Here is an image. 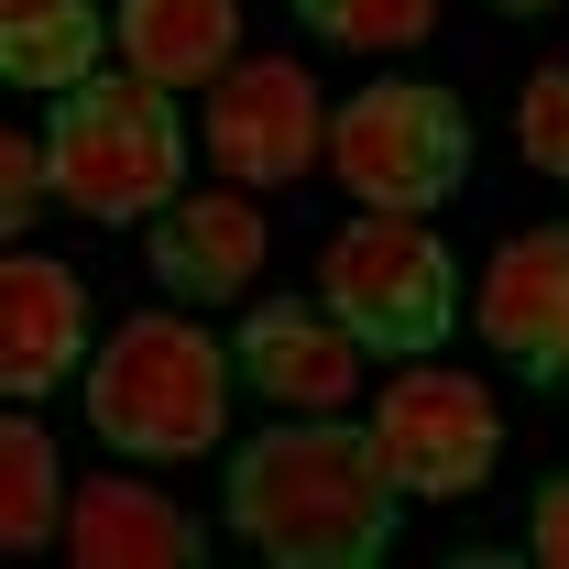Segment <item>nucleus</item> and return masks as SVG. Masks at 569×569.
Wrapping results in <instances>:
<instances>
[{
    "label": "nucleus",
    "mask_w": 569,
    "mask_h": 569,
    "mask_svg": "<svg viewBox=\"0 0 569 569\" xmlns=\"http://www.w3.org/2000/svg\"><path fill=\"white\" fill-rule=\"evenodd\" d=\"M44 198H56V153H44V132H11V142H0V230L22 241Z\"/></svg>",
    "instance_id": "18"
},
{
    "label": "nucleus",
    "mask_w": 569,
    "mask_h": 569,
    "mask_svg": "<svg viewBox=\"0 0 569 569\" xmlns=\"http://www.w3.org/2000/svg\"><path fill=\"white\" fill-rule=\"evenodd\" d=\"M318 296L383 361H438L460 340V263H449V241H427L417 209H361L351 230H329Z\"/></svg>",
    "instance_id": "4"
},
{
    "label": "nucleus",
    "mask_w": 569,
    "mask_h": 569,
    "mask_svg": "<svg viewBox=\"0 0 569 569\" xmlns=\"http://www.w3.org/2000/svg\"><path fill=\"white\" fill-rule=\"evenodd\" d=\"M372 449H383V471H395V493L406 503H460L482 493V471H493L503 449V417L493 395L471 383V372H449V361H406L383 395H372Z\"/></svg>",
    "instance_id": "6"
},
{
    "label": "nucleus",
    "mask_w": 569,
    "mask_h": 569,
    "mask_svg": "<svg viewBox=\"0 0 569 569\" xmlns=\"http://www.w3.org/2000/svg\"><path fill=\"white\" fill-rule=\"evenodd\" d=\"M67 372H88V274L56 252H11L0 263V383L11 406H33Z\"/></svg>",
    "instance_id": "11"
},
{
    "label": "nucleus",
    "mask_w": 569,
    "mask_h": 569,
    "mask_svg": "<svg viewBox=\"0 0 569 569\" xmlns=\"http://www.w3.org/2000/svg\"><path fill=\"white\" fill-rule=\"evenodd\" d=\"M110 33H121V67L164 88H209L219 67H241V0H121Z\"/></svg>",
    "instance_id": "13"
},
{
    "label": "nucleus",
    "mask_w": 569,
    "mask_h": 569,
    "mask_svg": "<svg viewBox=\"0 0 569 569\" xmlns=\"http://www.w3.org/2000/svg\"><path fill=\"white\" fill-rule=\"evenodd\" d=\"M263 252H274V230L252 209V187H187L176 209L142 219V263H153V284H164L176 307L241 296V284L263 274Z\"/></svg>",
    "instance_id": "10"
},
{
    "label": "nucleus",
    "mask_w": 569,
    "mask_h": 569,
    "mask_svg": "<svg viewBox=\"0 0 569 569\" xmlns=\"http://www.w3.org/2000/svg\"><path fill=\"white\" fill-rule=\"evenodd\" d=\"M209 164L230 187H296V176H318V153H329V110H318V77L296 67V56H241V67L209 77Z\"/></svg>",
    "instance_id": "7"
},
{
    "label": "nucleus",
    "mask_w": 569,
    "mask_h": 569,
    "mask_svg": "<svg viewBox=\"0 0 569 569\" xmlns=\"http://www.w3.org/2000/svg\"><path fill=\"white\" fill-rule=\"evenodd\" d=\"M0 537L11 548H56L67 537V471H56V438H44V417H11L0 427Z\"/></svg>",
    "instance_id": "15"
},
{
    "label": "nucleus",
    "mask_w": 569,
    "mask_h": 569,
    "mask_svg": "<svg viewBox=\"0 0 569 569\" xmlns=\"http://www.w3.org/2000/svg\"><path fill=\"white\" fill-rule=\"evenodd\" d=\"M471 329L503 351L515 383L537 395H569V230H515L493 263H482V296H471Z\"/></svg>",
    "instance_id": "8"
},
{
    "label": "nucleus",
    "mask_w": 569,
    "mask_h": 569,
    "mask_svg": "<svg viewBox=\"0 0 569 569\" xmlns=\"http://www.w3.org/2000/svg\"><path fill=\"white\" fill-rule=\"evenodd\" d=\"M329 176L361 209H449L471 187V110L427 77H372L351 110L329 121Z\"/></svg>",
    "instance_id": "5"
},
{
    "label": "nucleus",
    "mask_w": 569,
    "mask_h": 569,
    "mask_svg": "<svg viewBox=\"0 0 569 569\" xmlns=\"http://www.w3.org/2000/svg\"><path fill=\"white\" fill-rule=\"evenodd\" d=\"M493 11H559V0H493Z\"/></svg>",
    "instance_id": "20"
},
{
    "label": "nucleus",
    "mask_w": 569,
    "mask_h": 569,
    "mask_svg": "<svg viewBox=\"0 0 569 569\" xmlns=\"http://www.w3.org/2000/svg\"><path fill=\"white\" fill-rule=\"evenodd\" d=\"M67 559L77 569H198L209 559V526L187 503H164L153 482H77L67 493Z\"/></svg>",
    "instance_id": "12"
},
{
    "label": "nucleus",
    "mask_w": 569,
    "mask_h": 569,
    "mask_svg": "<svg viewBox=\"0 0 569 569\" xmlns=\"http://www.w3.org/2000/svg\"><path fill=\"white\" fill-rule=\"evenodd\" d=\"M230 526L274 569H372L406 526V493L351 417H284L230 449Z\"/></svg>",
    "instance_id": "1"
},
{
    "label": "nucleus",
    "mask_w": 569,
    "mask_h": 569,
    "mask_svg": "<svg viewBox=\"0 0 569 569\" xmlns=\"http://www.w3.org/2000/svg\"><path fill=\"white\" fill-rule=\"evenodd\" d=\"M230 361H241V383H252L263 406H284V417H340L361 395V361L372 351L340 329L329 296H263V307L241 318Z\"/></svg>",
    "instance_id": "9"
},
{
    "label": "nucleus",
    "mask_w": 569,
    "mask_h": 569,
    "mask_svg": "<svg viewBox=\"0 0 569 569\" xmlns=\"http://www.w3.org/2000/svg\"><path fill=\"white\" fill-rule=\"evenodd\" d=\"M44 153H56V198L99 230H142L153 209L187 198V121H176V88L142 67H99L77 77L67 99L44 110Z\"/></svg>",
    "instance_id": "2"
},
{
    "label": "nucleus",
    "mask_w": 569,
    "mask_h": 569,
    "mask_svg": "<svg viewBox=\"0 0 569 569\" xmlns=\"http://www.w3.org/2000/svg\"><path fill=\"white\" fill-rule=\"evenodd\" d=\"M99 44H121L99 0H0V77L11 88L67 99L77 77H99Z\"/></svg>",
    "instance_id": "14"
},
{
    "label": "nucleus",
    "mask_w": 569,
    "mask_h": 569,
    "mask_svg": "<svg viewBox=\"0 0 569 569\" xmlns=\"http://www.w3.org/2000/svg\"><path fill=\"white\" fill-rule=\"evenodd\" d=\"M515 142H526L537 176H559V187H569V67H537V77H526V99H515Z\"/></svg>",
    "instance_id": "17"
},
{
    "label": "nucleus",
    "mask_w": 569,
    "mask_h": 569,
    "mask_svg": "<svg viewBox=\"0 0 569 569\" xmlns=\"http://www.w3.org/2000/svg\"><path fill=\"white\" fill-rule=\"evenodd\" d=\"M526 548H537L548 569H569V471H559L537 503H526Z\"/></svg>",
    "instance_id": "19"
},
{
    "label": "nucleus",
    "mask_w": 569,
    "mask_h": 569,
    "mask_svg": "<svg viewBox=\"0 0 569 569\" xmlns=\"http://www.w3.org/2000/svg\"><path fill=\"white\" fill-rule=\"evenodd\" d=\"M284 11L340 56H417L438 33V0H284Z\"/></svg>",
    "instance_id": "16"
},
{
    "label": "nucleus",
    "mask_w": 569,
    "mask_h": 569,
    "mask_svg": "<svg viewBox=\"0 0 569 569\" xmlns=\"http://www.w3.org/2000/svg\"><path fill=\"white\" fill-rule=\"evenodd\" d=\"M230 372H241L230 340H209L176 307H142L132 329H110L88 351V427L121 460H153V471L209 460L219 427H230Z\"/></svg>",
    "instance_id": "3"
}]
</instances>
